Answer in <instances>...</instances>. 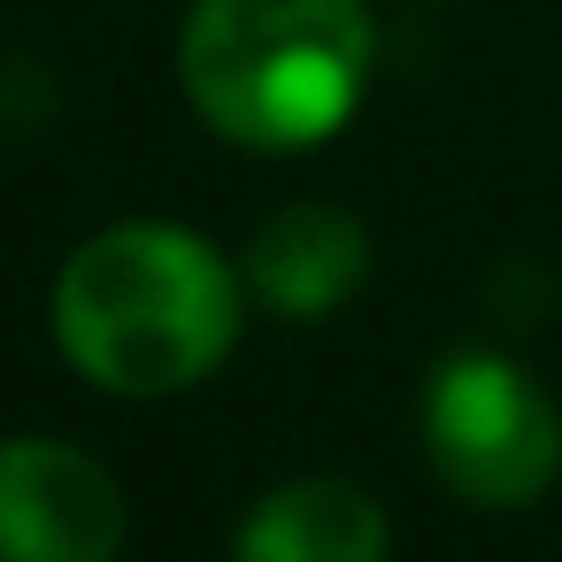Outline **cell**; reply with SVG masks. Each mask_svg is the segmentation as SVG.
<instances>
[{
  "mask_svg": "<svg viewBox=\"0 0 562 562\" xmlns=\"http://www.w3.org/2000/svg\"><path fill=\"white\" fill-rule=\"evenodd\" d=\"M178 78L209 132L255 155L324 147L370 86L362 0H193Z\"/></svg>",
  "mask_w": 562,
  "mask_h": 562,
  "instance_id": "obj_2",
  "label": "cell"
},
{
  "mask_svg": "<svg viewBox=\"0 0 562 562\" xmlns=\"http://www.w3.org/2000/svg\"><path fill=\"white\" fill-rule=\"evenodd\" d=\"M424 454L470 508H531L562 470V416L508 355H447L424 385Z\"/></svg>",
  "mask_w": 562,
  "mask_h": 562,
  "instance_id": "obj_3",
  "label": "cell"
},
{
  "mask_svg": "<svg viewBox=\"0 0 562 562\" xmlns=\"http://www.w3.org/2000/svg\"><path fill=\"white\" fill-rule=\"evenodd\" d=\"M55 339L101 393H186L239 339L232 262L186 224H109L55 278Z\"/></svg>",
  "mask_w": 562,
  "mask_h": 562,
  "instance_id": "obj_1",
  "label": "cell"
},
{
  "mask_svg": "<svg viewBox=\"0 0 562 562\" xmlns=\"http://www.w3.org/2000/svg\"><path fill=\"white\" fill-rule=\"evenodd\" d=\"M232 547L247 562H378L393 547V524L347 477H293L247 508Z\"/></svg>",
  "mask_w": 562,
  "mask_h": 562,
  "instance_id": "obj_6",
  "label": "cell"
},
{
  "mask_svg": "<svg viewBox=\"0 0 562 562\" xmlns=\"http://www.w3.org/2000/svg\"><path fill=\"white\" fill-rule=\"evenodd\" d=\"M124 547V485L70 439H0V554L109 562Z\"/></svg>",
  "mask_w": 562,
  "mask_h": 562,
  "instance_id": "obj_4",
  "label": "cell"
},
{
  "mask_svg": "<svg viewBox=\"0 0 562 562\" xmlns=\"http://www.w3.org/2000/svg\"><path fill=\"white\" fill-rule=\"evenodd\" d=\"M362 278H370V232L347 209L293 201L247 239V285L285 324H324Z\"/></svg>",
  "mask_w": 562,
  "mask_h": 562,
  "instance_id": "obj_5",
  "label": "cell"
}]
</instances>
